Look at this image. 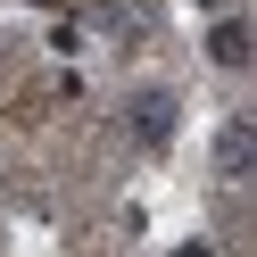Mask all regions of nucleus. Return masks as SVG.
<instances>
[{
    "mask_svg": "<svg viewBox=\"0 0 257 257\" xmlns=\"http://www.w3.org/2000/svg\"><path fill=\"white\" fill-rule=\"evenodd\" d=\"M124 124H133V141H150V150H158V141L174 133V100H166V91H133Z\"/></svg>",
    "mask_w": 257,
    "mask_h": 257,
    "instance_id": "obj_1",
    "label": "nucleus"
},
{
    "mask_svg": "<svg viewBox=\"0 0 257 257\" xmlns=\"http://www.w3.org/2000/svg\"><path fill=\"white\" fill-rule=\"evenodd\" d=\"M216 58H224V67H240V58H249V34H240V25H224V34H216Z\"/></svg>",
    "mask_w": 257,
    "mask_h": 257,
    "instance_id": "obj_3",
    "label": "nucleus"
},
{
    "mask_svg": "<svg viewBox=\"0 0 257 257\" xmlns=\"http://www.w3.org/2000/svg\"><path fill=\"white\" fill-rule=\"evenodd\" d=\"M224 174H249V124H224Z\"/></svg>",
    "mask_w": 257,
    "mask_h": 257,
    "instance_id": "obj_2",
    "label": "nucleus"
}]
</instances>
